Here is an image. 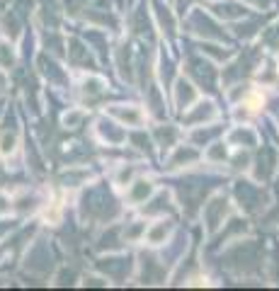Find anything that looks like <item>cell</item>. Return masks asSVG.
Instances as JSON below:
<instances>
[{
  "mask_svg": "<svg viewBox=\"0 0 279 291\" xmlns=\"http://www.w3.org/2000/svg\"><path fill=\"white\" fill-rule=\"evenodd\" d=\"M3 143H5V146H0V151H3V153L13 151V139H8V136H5V141H3Z\"/></svg>",
  "mask_w": 279,
  "mask_h": 291,
  "instance_id": "1",
  "label": "cell"
}]
</instances>
